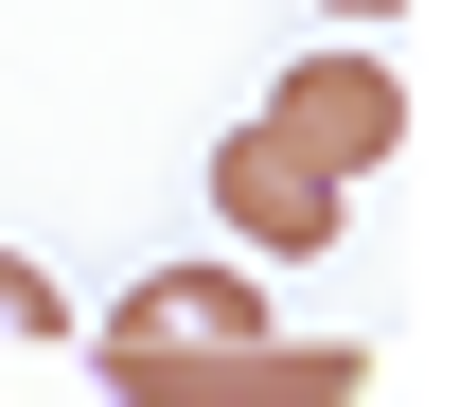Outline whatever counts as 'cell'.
Here are the masks:
<instances>
[{
    "instance_id": "cell-1",
    "label": "cell",
    "mask_w": 460,
    "mask_h": 407,
    "mask_svg": "<svg viewBox=\"0 0 460 407\" xmlns=\"http://www.w3.org/2000/svg\"><path fill=\"white\" fill-rule=\"evenodd\" d=\"M124 407H354L372 390V354L337 337H230V354H107Z\"/></svg>"
},
{
    "instance_id": "cell-2",
    "label": "cell",
    "mask_w": 460,
    "mask_h": 407,
    "mask_svg": "<svg viewBox=\"0 0 460 407\" xmlns=\"http://www.w3.org/2000/svg\"><path fill=\"white\" fill-rule=\"evenodd\" d=\"M248 124H266V142H301L319 177H372V160L407 142V89H390L372 54H301V71H284V89H266Z\"/></svg>"
},
{
    "instance_id": "cell-3",
    "label": "cell",
    "mask_w": 460,
    "mask_h": 407,
    "mask_svg": "<svg viewBox=\"0 0 460 407\" xmlns=\"http://www.w3.org/2000/svg\"><path fill=\"white\" fill-rule=\"evenodd\" d=\"M337 195H354V177H319L301 142H266V124H230V142H213V213L266 248V266H319V248H337Z\"/></svg>"
},
{
    "instance_id": "cell-4",
    "label": "cell",
    "mask_w": 460,
    "mask_h": 407,
    "mask_svg": "<svg viewBox=\"0 0 460 407\" xmlns=\"http://www.w3.org/2000/svg\"><path fill=\"white\" fill-rule=\"evenodd\" d=\"M230 337H266V284H230V266H160L107 301V354H230Z\"/></svg>"
},
{
    "instance_id": "cell-5",
    "label": "cell",
    "mask_w": 460,
    "mask_h": 407,
    "mask_svg": "<svg viewBox=\"0 0 460 407\" xmlns=\"http://www.w3.org/2000/svg\"><path fill=\"white\" fill-rule=\"evenodd\" d=\"M0 337H71V301L36 284V266H18V248H0Z\"/></svg>"
},
{
    "instance_id": "cell-6",
    "label": "cell",
    "mask_w": 460,
    "mask_h": 407,
    "mask_svg": "<svg viewBox=\"0 0 460 407\" xmlns=\"http://www.w3.org/2000/svg\"><path fill=\"white\" fill-rule=\"evenodd\" d=\"M319 18H390V0H319Z\"/></svg>"
}]
</instances>
